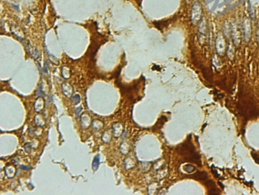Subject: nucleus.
Masks as SVG:
<instances>
[{
	"label": "nucleus",
	"instance_id": "obj_1",
	"mask_svg": "<svg viewBox=\"0 0 259 195\" xmlns=\"http://www.w3.org/2000/svg\"><path fill=\"white\" fill-rule=\"evenodd\" d=\"M202 7L199 2H195L191 11V21L193 24H196L201 20Z\"/></svg>",
	"mask_w": 259,
	"mask_h": 195
},
{
	"label": "nucleus",
	"instance_id": "obj_2",
	"mask_svg": "<svg viewBox=\"0 0 259 195\" xmlns=\"http://www.w3.org/2000/svg\"><path fill=\"white\" fill-rule=\"evenodd\" d=\"M207 30H208V27H207L206 20L205 18L201 19L199 26H198V38H199V42L201 45L205 43Z\"/></svg>",
	"mask_w": 259,
	"mask_h": 195
},
{
	"label": "nucleus",
	"instance_id": "obj_3",
	"mask_svg": "<svg viewBox=\"0 0 259 195\" xmlns=\"http://www.w3.org/2000/svg\"><path fill=\"white\" fill-rule=\"evenodd\" d=\"M215 47L217 53L220 56H223L226 51V41L225 38L221 34H219L217 36L215 41Z\"/></svg>",
	"mask_w": 259,
	"mask_h": 195
},
{
	"label": "nucleus",
	"instance_id": "obj_4",
	"mask_svg": "<svg viewBox=\"0 0 259 195\" xmlns=\"http://www.w3.org/2000/svg\"><path fill=\"white\" fill-rule=\"evenodd\" d=\"M243 30H244V37H245V40L248 42L250 40L251 37V21L248 18H245L243 22Z\"/></svg>",
	"mask_w": 259,
	"mask_h": 195
},
{
	"label": "nucleus",
	"instance_id": "obj_5",
	"mask_svg": "<svg viewBox=\"0 0 259 195\" xmlns=\"http://www.w3.org/2000/svg\"><path fill=\"white\" fill-rule=\"evenodd\" d=\"M231 32L232 34H233V42L236 46L239 45V43H240L241 39H240V32H239V27H238L236 25H233L231 28Z\"/></svg>",
	"mask_w": 259,
	"mask_h": 195
},
{
	"label": "nucleus",
	"instance_id": "obj_6",
	"mask_svg": "<svg viewBox=\"0 0 259 195\" xmlns=\"http://www.w3.org/2000/svg\"><path fill=\"white\" fill-rule=\"evenodd\" d=\"M99 165H100V156L97 155V156H95L94 161H93V163H92L93 169H94V171L97 170V169H98Z\"/></svg>",
	"mask_w": 259,
	"mask_h": 195
},
{
	"label": "nucleus",
	"instance_id": "obj_7",
	"mask_svg": "<svg viewBox=\"0 0 259 195\" xmlns=\"http://www.w3.org/2000/svg\"><path fill=\"white\" fill-rule=\"evenodd\" d=\"M183 168H184L185 171L188 172V173H192V172H193L195 170V167L192 165H184Z\"/></svg>",
	"mask_w": 259,
	"mask_h": 195
},
{
	"label": "nucleus",
	"instance_id": "obj_8",
	"mask_svg": "<svg viewBox=\"0 0 259 195\" xmlns=\"http://www.w3.org/2000/svg\"><path fill=\"white\" fill-rule=\"evenodd\" d=\"M81 101V97H80L79 95H75V97H72V103H74L75 105H77L78 103H79V102Z\"/></svg>",
	"mask_w": 259,
	"mask_h": 195
},
{
	"label": "nucleus",
	"instance_id": "obj_9",
	"mask_svg": "<svg viewBox=\"0 0 259 195\" xmlns=\"http://www.w3.org/2000/svg\"><path fill=\"white\" fill-rule=\"evenodd\" d=\"M249 12H250V17H251V19H252V20H254V18H255V14H254V11H251V4L249 5Z\"/></svg>",
	"mask_w": 259,
	"mask_h": 195
},
{
	"label": "nucleus",
	"instance_id": "obj_10",
	"mask_svg": "<svg viewBox=\"0 0 259 195\" xmlns=\"http://www.w3.org/2000/svg\"><path fill=\"white\" fill-rule=\"evenodd\" d=\"M37 97H40V96H41V97H44V94L43 93L42 90H41V85H40L39 86L38 91H37Z\"/></svg>",
	"mask_w": 259,
	"mask_h": 195
},
{
	"label": "nucleus",
	"instance_id": "obj_11",
	"mask_svg": "<svg viewBox=\"0 0 259 195\" xmlns=\"http://www.w3.org/2000/svg\"><path fill=\"white\" fill-rule=\"evenodd\" d=\"M192 1H193V0H186V3L187 4H191L192 2Z\"/></svg>",
	"mask_w": 259,
	"mask_h": 195
},
{
	"label": "nucleus",
	"instance_id": "obj_12",
	"mask_svg": "<svg viewBox=\"0 0 259 195\" xmlns=\"http://www.w3.org/2000/svg\"><path fill=\"white\" fill-rule=\"evenodd\" d=\"M257 40L259 41V24L258 27H257Z\"/></svg>",
	"mask_w": 259,
	"mask_h": 195
}]
</instances>
